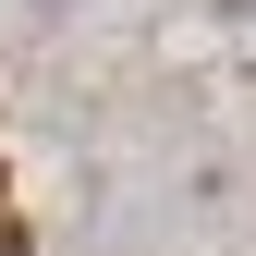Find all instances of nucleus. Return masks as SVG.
Returning <instances> with one entry per match:
<instances>
[{
    "label": "nucleus",
    "mask_w": 256,
    "mask_h": 256,
    "mask_svg": "<svg viewBox=\"0 0 256 256\" xmlns=\"http://www.w3.org/2000/svg\"><path fill=\"white\" fill-rule=\"evenodd\" d=\"M0 256H37V232H24V220H12V208H0Z\"/></svg>",
    "instance_id": "obj_1"
}]
</instances>
